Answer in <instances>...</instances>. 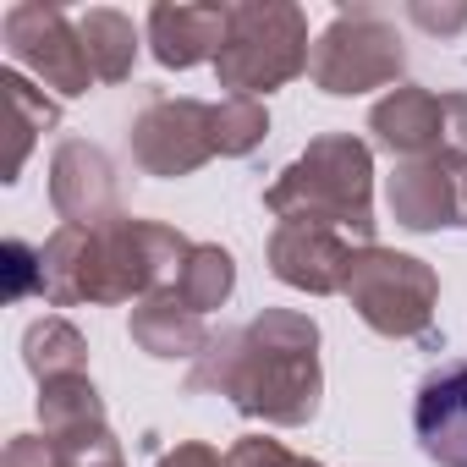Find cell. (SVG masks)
<instances>
[{"label": "cell", "instance_id": "1", "mask_svg": "<svg viewBox=\"0 0 467 467\" xmlns=\"http://www.w3.org/2000/svg\"><path fill=\"white\" fill-rule=\"evenodd\" d=\"M187 390L225 396L243 418H265L275 429H303L319 412V325L292 308H265L243 330H225L203 347L187 374Z\"/></svg>", "mask_w": 467, "mask_h": 467}, {"label": "cell", "instance_id": "2", "mask_svg": "<svg viewBox=\"0 0 467 467\" xmlns=\"http://www.w3.org/2000/svg\"><path fill=\"white\" fill-rule=\"evenodd\" d=\"M192 259V243L160 220H110L105 231L61 225L39 248L45 265V303L72 308V303H132V297H160L176 292L182 265Z\"/></svg>", "mask_w": 467, "mask_h": 467}, {"label": "cell", "instance_id": "3", "mask_svg": "<svg viewBox=\"0 0 467 467\" xmlns=\"http://www.w3.org/2000/svg\"><path fill=\"white\" fill-rule=\"evenodd\" d=\"M270 214L281 225H325V231H352L363 248H374V154L352 132H325L314 138L270 187H265Z\"/></svg>", "mask_w": 467, "mask_h": 467}, {"label": "cell", "instance_id": "4", "mask_svg": "<svg viewBox=\"0 0 467 467\" xmlns=\"http://www.w3.org/2000/svg\"><path fill=\"white\" fill-rule=\"evenodd\" d=\"M308 56H314L308 17L297 6H286V0H243V6H231L225 45L214 56V78L237 99H259L292 83L297 72H308Z\"/></svg>", "mask_w": 467, "mask_h": 467}, {"label": "cell", "instance_id": "5", "mask_svg": "<svg viewBox=\"0 0 467 467\" xmlns=\"http://www.w3.org/2000/svg\"><path fill=\"white\" fill-rule=\"evenodd\" d=\"M347 303L374 336L390 341H434V303H440V275L396 248H358L352 275H347Z\"/></svg>", "mask_w": 467, "mask_h": 467}, {"label": "cell", "instance_id": "6", "mask_svg": "<svg viewBox=\"0 0 467 467\" xmlns=\"http://www.w3.org/2000/svg\"><path fill=\"white\" fill-rule=\"evenodd\" d=\"M407 67V50H401V34L374 12V6H358V12H341L314 56H308V72L325 94H368V88H385L396 83Z\"/></svg>", "mask_w": 467, "mask_h": 467}, {"label": "cell", "instance_id": "7", "mask_svg": "<svg viewBox=\"0 0 467 467\" xmlns=\"http://www.w3.org/2000/svg\"><path fill=\"white\" fill-rule=\"evenodd\" d=\"M368 132L401 160L467 165V94H434V88L401 83L368 110Z\"/></svg>", "mask_w": 467, "mask_h": 467}, {"label": "cell", "instance_id": "8", "mask_svg": "<svg viewBox=\"0 0 467 467\" xmlns=\"http://www.w3.org/2000/svg\"><path fill=\"white\" fill-rule=\"evenodd\" d=\"M0 34H6V50L17 67H28L45 88H56L61 99H78L88 94L99 78L88 67V50H83V34L78 23L61 12V6H45V0H23V6L6 12V23H0Z\"/></svg>", "mask_w": 467, "mask_h": 467}, {"label": "cell", "instance_id": "9", "mask_svg": "<svg viewBox=\"0 0 467 467\" xmlns=\"http://www.w3.org/2000/svg\"><path fill=\"white\" fill-rule=\"evenodd\" d=\"M132 160L149 171V176H192L198 165H209L220 149H214V105L203 99H149L138 116H132Z\"/></svg>", "mask_w": 467, "mask_h": 467}, {"label": "cell", "instance_id": "10", "mask_svg": "<svg viewBox=\"0 0 467 467\" xmlns=\"http://www.w3.org/2000/svg\"><path fill=\"white\" fill-rule=\"evenodd\" d=\"M50 203L67 225L83 231H105L110 220H121V198H116V165L105 160V149L94 143H61L50 160Z\"/></svg>", "mask_w": 467, "mask_h": 467}, {"label": "cell", "instance_id": "11", "mask_svg": "<svg viewBox=\"0 0 467 467\" xmlns=\"http://www.w3.org/2000/svg\"><path fill=\"white\" fill-rule=\"evenodd\" d=\"M390 214L407 231H445L467 220V165L456 160H401L390 176Z\"/></svg>", "mask_w": 467, "mask_h": 467}, {"label": "cell", "instance_id": "12", "mask_svg": "<svg viewBox=\"0 0 467 467\" xmlns=\"http://www.w3.org/2000/svg\"><path fill=\"white\" fill-rule=\"evenodd\" d=\"M352 254L358 248L341 237V231H325V225H275V237H270L275 281H286L297 292H314V297L347 292Z\"/></svg>", "mask_w": 467, "mask_h": 467}, {"label": "cell", "instance_id": "13", "mask_svg": "<svg viewBox=\"0 0 467 467\" xmlns=\"http://www.w3.org/2000/svg\"><path fill=\"white\" fill-rule=\"evenodd\" d=\"M412 434L429 462L467 467V358H451L434 374H423L412 401Z\"/></svg>", "mask_w": 467, "mask_h": 467}, {"label": "cell", "instance_id": "14", "mask_svg": "<svg viewBox=\"0 0 467 467\" xmlns=\"http://www.w3.org/2000/svg\"><path fill=\"white\" fill-rule=\"evenodd\" d=\"M225 28H231V6H171L165 0L149 12V50L160 67L187 72L220 56Z\"/></svg>", "mask_w": 467, "mask_h": 467}, {"label": "cell", "instance_id": "15", "mask_svg": "<svg viewBox=\"0 0 467 467\" xmlns=\"http://www.w3.org/2000/svg\"><path fill=\"white\" fill-rule=\"evenodd\" d=\"M132 341L149 352V358H160V363H176V358H203V347L214 341L209 330H203V314H192L176 292H160V297H143L138 308H132Z\"/></svg>", "mask_w": 467, "mask_h": 467}, {"label": "cell", "instance_id": "16", "mask_svg": "<svg viewBox=\"0 0 467 467\" xmlns=\"http://www.w3.org/2000/svg\"><path fill=\"white\" fill-rule=\"evenodd\" d=\"M78 34H83V50H88V67L99 83H127L132 78V61H138V28L132 17L110 12V6H94L78 17Z\"/></svg>", "mask_w": 467, "mask_h": 467}, {"label": "cell", "instance_id": "17", "mask_svg": "<svg viewBox=\"0 0 467 467\" xmlns=\"http://www.w3.org/2000/svg\"><path fill=\"white\" fill-rule=\"evenodd\" d=\"M0 88H6V110H12V149H6V165H0V182H17V171H23L34 138L61 121V105L45 99V94H39L28 78H17V72H0Z\"/></svg>", "mask_w": 467, "mask_h": 467}, {"label": "cell", "instance_id": "18", "mask_svg": "<svg viewBox=\"0 0 467 467\" xmlns=\"http://www.w3.org/2000/svg\"><path fill=\"white\" fill-rule=\"evenodd\" d=\"M23 363H28V374L39 379V385H50V379H72V374H83V363H88V341L78 336V325H67V319H34L28 325V336H23Z\"/></svg>", "mask_w": 467, "mask_h": 467}, {"label": "cell", "instance_id": "19", "mask_svg": "<svg viewBox=\"0 0 467 467\" xmlns=\"http://www.w3.org/2000/svg\"><path fill=\"white\" fill-rule=\"evenodd\" d=\"M39 423H45V440H61V434L88 429V423H105V401H99L94 379L72 374V379L39 385Z\"/></svg>", "mask_w": 467, "mask_h": 467}, {"label": "cell", "instance_id": "20", "mask_svg": "<svg viewBox=\"0 0 467 467\" xmlns=\"http://www.w3.org/2000/svg\"><path fill=\"white\" fill-rule=\"evenodd\" d=\"M237 286V259H231L220 243H192V259L182 265V281H176V297L192 308V314H209L231 297Z\"/></svg>", "mask_w": 467, "mask_h": 467}, {"label": "cell", "instance_id": "21", "mask_svg": "<svg viewBox=\"0 0 467 467\" xmlns=\"http://www.w3.org/2000/svg\"><path fill=\"white\" fill-rule=\"evenodd\" d=\"M265 132H270V110H265L259 99H237V94H225V99L214 105V149H220L225 160L254 154V149L265 143Z\"/></svg>", "mask_w": 467, "mask_h": 467}, {"label": "cell", "instance_id": "22", "mask_svg": "<svg viewBox=\"0 0 467 467\" xmlns=\"http://www.w3.org/2000/svg\"><path fill=\"white\" fill-rule=\"evenodd\" d=\"M56 445V467H127L121 462V445L110 434V423H88L78 434H61L50 440Z\"/></svg>", "mask_w": 467, "mask_h": 467}, {"label": "cell", "instance_id": "23", "mask_svg": "<svg viewBox=\"0 0 467 467\" xmlns=\"http://www.w3.org/2000/svg\"><path fill=\"white\" fill-rule=\"evenodd\" d=\"M231 467H325V462H314V456H297V451H286L281 440L248 434V440H237V445H231Z\"/></svg>", "mask_w": 467, "mask_h": 467}, {"label": "cell", "instance_id": "24", "mask_svg": "<svg viewBox=\"0 0 467 467\" xmlns=\"http://www.w3.org/2000/svg\"><path fill=\"white\" fill-rule=\"evenodd\" d=\"M0 254H6V292H12V297H28V292L45 297V265H39V254H34L28 243L12 237Z\"/></svg>", "mask_w": 467, "mask_h": 467}, {"label": "cell", "instance_id": "25", "mask_svg": "<svg viewBox=\"0 0 467 467\" xmlns=\"http://www.w3.org/2000/svg\"><path fill=\"white\" fill-rule=\"evenodd\" d=\"M412 23L418 28H429V34H462L467 28V6L456 0V6H434V0H412Z\"/></svg>", "mask_w": 467, "mask_h": 467}, {"label": "cell", "instance_id": "26", "mask_svg": "<svg viewBox=\"0 0 467 467\" xmlns=\"http://www.w3.org/2000/svg\"><path fill=\"white\" fill-rule=\"evenodd\" d=\"M0 467H56V445L39 440V434H17L0 456Z\"/></svg>", "mask_w": 467, "mask_h": 467}, {"label": "cell", "instance_id": "27", "mask_svg": "<svg viewBox=\"0 0 467 467\" xmlns=\"http://www.w3.org/2000/svg\"><path fill=\"white\" fill-rule=\"evenodd\" d=\"M154 467H231V456H220V451H209V445H198V440H182V445L165 451Z\"/></svg>", "mask_w": 467, "mask_h": 467}]
</instances>
